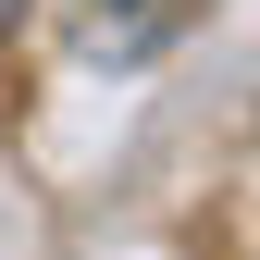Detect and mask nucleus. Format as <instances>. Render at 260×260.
Listing matches in <instances>:
<instances>
[{
    "instance_id": "nucleus-1",
    "label": "nucleus",
    "mask_w": 260,
    "mask_h": 260,
    "mask_svg": "<svg viewBox=\"0 0 260 260\" xmlns=\"http://www.w3.org/2000/svg\"><path fill=\"white\" fill-rule=\"evenodd\" d=\"M174 25H186V0H62V38L87 62H149Z\"/></svg>"
},
{
    "instance_id": "nucleus-2",
    "label": "nucleus",
    "mask_w": 260,
    "mask_h": 260,
    "mask_svg": "<svg viewBox=\"0 0 260 260\" xmlns=\"http://www.w3.org/2000/svg\"><path fill=\"white\" fill-rule=\"evenodd\" d=\"M13 25H25V0H0V38H13Z\"/></svg>"
}]
</instances>
